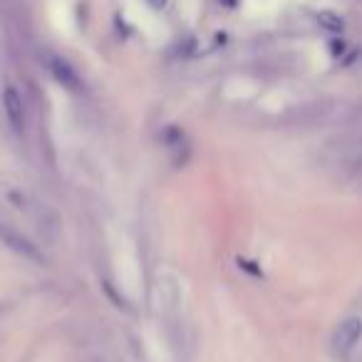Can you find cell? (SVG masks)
<instances>
[{
    "label": "cell",
    "instance_id": "6da1fadb",
    "mask_svg": "<svg viewBox=\"0 0 362 362\" xmlns=\"http://www.w3.org/2000/svg\"><path fill=\"white\" fill-rule=\"evenodd\" d=\"M362 340V317H345L340 325L335 327L330 340V350L337 360H345L352 350L357 347V342Z\"/></svg>",
    "mask_w": 362,
    "mask_h": 362
},
{
    "label": "cell",
    "instance_id": "277c9868",
    "mask_svg": "<svg viewBox=\"0 0 362 362\" xmlns=\"http://www.w3.org/2000/svg\"><path fill=\"white\" fill-rule=\"evenodd\" d=\"M47 70H50V75L55 77L57 85H62L65 90H70V92H80L82 90L80 72H77L75 67L65 60V57L50 55V57H47Z\"/></svg>",
    "mask_w": 362,
    "mask_h": 362
},
{
    "label": "cell",
    "instance_id": "5b68a950",
    "mask_svg": "<svg viewBox=\"0 0 362 362\" xmlns=\"http://www.w3.org/2000/svg\"><path fill=\"white\" fill-rule=\"evenodd\" d=\"M317 23H320V25L325 28V30H332V33H340L342 28H345L342 18H340V16H335V13H330V11L320 13V16H317Z\"/></svg>",
    "mask_w": 362,
    "mask_h": 362
},
{
    "label": "cell",
    "instance_id": "8992f818",
    "mask_svg": "<svg viewBox=\"0 0 362 362\" xmlns=\"http://www.w3.org/2000/svg\"><path fill=\"white\" fill-rule=\"evenodd\" d=\"M146 3H149L151 8H156V11H161V8H166V3H169V0H146Z\"/></svg>",
    "mask_w": 362,
    "mask_h": 362
},
{
    "label": "cell",
    "instance_id": "7a4b0ae2",
    "mask_svg": "<svg viewBox=\"0 0 362 362\" xmlns=\"http://www.w3.org/2000/svg\"><path fill=\"white\" fill-rule=\"evenodd\" d=\"M0 241L6 243L13 253H18V256L25 258V261L45 263V256H42L40 248H37L35 243L25 236V233H21L16 226H11V223H0Z\"/></svg>",
    "mask_w": 362,
    "mask_h": 362
},
{
    "label": "cell",
    "instance_id": "3957f363",
    "mask_svg": "<svg viewBox=\"0 0 362 362\" xmlns=\"http://www.w3.org/2000/svg\"><path fill=\"white\" fill-rule=\"evenodd\" d=\"M3 110H6L8 124L13 127V132L23 134L28 127V110H25V100L16 87H6L3 92Z\"/></svg>",
    "mask_w": 362,
    "mask_h": 362
}]
</instances>
